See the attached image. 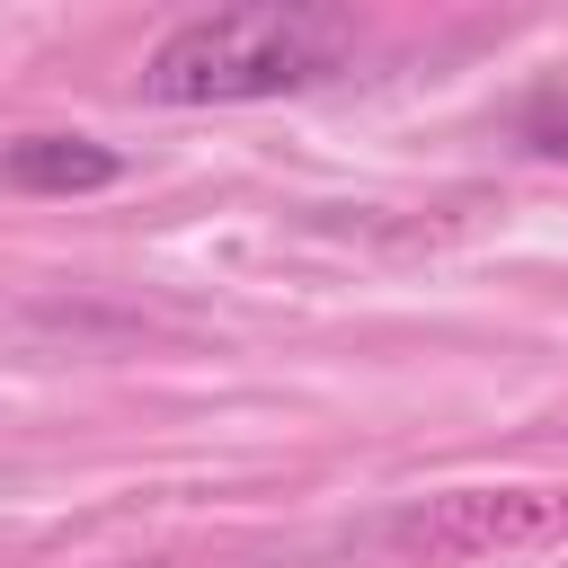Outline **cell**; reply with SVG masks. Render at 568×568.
Listing matches in <instances>:
<instances>
[{
    "label": "cell",
    "mask_w": 568,
    "mask_h": 568,
    "mask_svg": "<svg viewBox=\"0 0 568 568\" xmlns=\"http://www.w3.org/2000/svg\"><path fill=\"white\" fill-rule=\"evenodd\" d=\"M355 44L364 27L328 0H240V9H204L169 27L142 62V98L151 106H257V98L337 80Z\"/></svg>",
    "instance_id": "cell-1"
},
{
    "label": "cell",
    "mask_w": 568,
    "mask_h": 568,
    "mask_svg": "<svg viewBox=\"0 0 568 568\" xmlns=\"http://www.w3.org/2000/svg\"><path fill=\"white\" fill-rule=\"evenodd\" d=\"M541 541H568V488H444L382 524V550L399 559H506Z\"/></svg>",
    "instance_id": "cell-2"
},
{
    "label": "cell",
    "mask_w": 568,
    "mask_h": 568,
    "mask_svg": "<svg viewBox=\"0 0 568 568\" xmlns=\"http://www.w3.org/2000/svg\"><path fill=\"white\" fill-rule=\"evenodd\" d=\"M124 178V151H106L98 133H18L0 142V186L18 195H98Z\"/></svg>",
    "instance_id": "cell-3"
},
{
    "label": "cell",
    "mask_w": 568,
    "mask_h": 568,
    "mask_svg": "<svg viewBox=\"0 0 568 568\" xmlns=\"http://www.w3.org/2000/svg\"><path fill=\"white\" fill-rule=\"evenodd\" d=\"M506 133L532 151V160H568V80H541L506 106Z\"/></svg>",
    "instance_id": "cell-4"
}]
</instances>
